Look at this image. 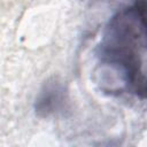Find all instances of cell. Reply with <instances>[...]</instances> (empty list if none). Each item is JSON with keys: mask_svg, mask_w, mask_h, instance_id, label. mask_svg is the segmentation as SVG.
<instances>
[{"mask_svg": "<svg viewBox=\"0 0 147 147\" xmlns=\"http://www.w3.org/2000/svg\"><path fill=\"white\" fill-rule=\"evenodd\" d=\"M145 54H146V2L137 0L133 5L117 11L108 22L100 45L99 60L101 74L113 77L102 88L113 93H132L145 98Z\"/></svg>", "mask_w": 147, "mask_h": 147, "instance_id": "6da1fadb", "label": "cell"}, {"mask_svg": "<svg viewBox=\"0 0 147 147\" xmlns=\"http://www.w3.org/2000/svg\"><path fill=\"white\" fill-rule=\"evenodd\" d=\"M65 102V91L61 83L53 80L46 83L45 86L39 92L34 109L39 116L47 117L64 107Z\"/></svg>", "mask_w": 147, "mask_h": 147, "instance_id": "7a4b0ae2", "label": "cell"}]
</instances>
